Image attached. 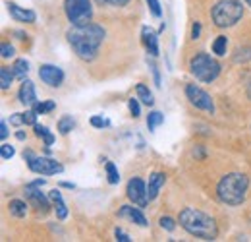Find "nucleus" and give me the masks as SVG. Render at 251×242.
<instances>
[{
  "mask_svg": "<svg viewBox=\"0 0 251 242\" xmlns=\"http://www.w3.org/2000/svg\"><path fill=\"white\" fill-rule=\"evenodd\" d=\"M107 177H109V182L110 184H118L120 182V175H118V169H116V165L112 163V161H107Z\"/></svg>",
  "mask_w": 251,
  "mask_h": 242,
  "instance_id": "a878e982",
  "label": "nucleus"
},
{
  "mask_svg": "<svg viewBox=\"0 0 251 242\" xmlns=\"http://www.w3.org/2000/svg\"><path fill=\"white\" fill-rule=\"evenodd\" d=\"M23 120H25V124L35 126V124H37V122H35V120H37V113H35V111H25V113H23Z\"/></svg>",
  "mask_w": 251,
  "mask_h": 242,
  "instance_id": "473e14b6",
  "label": "nucleus"
},
{
  "mask_svg": "<svg viewBox=\"0 0 251 242\" xmlns=\"http://www.w3.org/2000/svg\"><path fill=\"white\" fill-rule=\"evenodd\" d=\"M54 109H56V103H54V101L35 103V105H33V111H35L37 114H45V113H50V111H54Z\"/></svg>",
  "mask_w": 251,
  "mask_h": 242,
  "instance_id": "bb28decb",
  "label": "nucleus"
},
{
  "mask_svg": "<svg viewBox=\"0 0 251 242\" xmlns=\"http://www.w3.org/2000/svg\"><path fill=\"white\" fill-rule=\"evenodd\" d=\"M147 4H149L151 14H153L155 17H160V16H162V8H160V2H158V0H147Z\"/></svg>",
  "mask_w": 251,
  "mask_h": 242,
  "instance_id": "c85d7f7f",
  "label": "nucleus"
},
{
  "mask_svg": "<svg viewBox=\"0 0 251 242\" xmlns=\"http://www.w3.org/2000/svg\"><path fill=\"white\" fill-rule=\"evenodd\" d=\"M105 39V29L97 23H85V25H74L68 31V41L74 48V52L81 60H93L97 56V50Z\"/></svg>",
  "mask_w": 251,
  "mask_h": 242,
  "instance_id": "f257e3e1",
  "label": "nucleus"
},
{
  "mask_svg": "<svg viewBox=\"0 0 251 242\" xmlns=\"http://www.w3.org/2000/svg\"><path fill=\"white\" fill-rule=\"evenodd\" d=\"M39 78L48 85V87H60L64 81V72L58 66L52 64H43L39 68Z\"/></svg>",
  "mask_w": 251,
  "mask_h": 242,
  "instance_id": "9d476101",
  "label": "nucleus"
},
{
  "mask_svg": "<svg viewBox=\"0 0 251 242\" xmlns=\"http://www.w3.org/2000/svg\"><path fill=\"white\" fill-rule=\"evenodd\" d=\"M160 227L162 229H166V231H174L176 229V223H174V219H170V217H160Z\"/></svg>",
  "mask_w": 251,
  "mask_h": 242,
  "instance_id": "2f4dec72",
  "label": "nucleus"
},
{
  "mask_svg": "<svg viewBox=\"0 0 251 242\" xmlns=\"http://www.w3.org/2000/svg\"><path fill=\"white\" fill-rule=\"evenodd\" d=\"M164 122V116H162V113H158V111H153V113H149V116H147V128L153 132L157 126H160Z\"/></svg>",
  "mask_w": 251,
  "mask_h": 242,
  "instance_id": "b1692460",
  "label": "nucleus"
},
{
  "mask_svg": "<svg viewBox=\"0 0 251 242\" xmlns=\"http://www.w3.org/2000/svg\"><path fill=\"white\" fill-rule=\"evenodd\" d=\"M19 101H21L23 105H31V107L37 103V93H35L33 81H29V80H23V81H21V87H19Z\"/></svg>",
  "mask_w": 251,
  "mask_h": 242,
  "instance_id": "f8f14e48",
  "label": "nucleus"
},
{
  "mask_svg": "<svg viewBox=\"0 0 251 242\" xmlns=\"http://www.w3.org/2000/svg\"><path fill=\"white\" fill-rule=\"evenodd\" d=\"M0 151H2V159H4V161H8V159H12V157L16 155V149H14L12 145H8V144H2V147H0Z\"/></svg>",
  "mask_w": 251,
  "mask_h": 242,
  "instance_id": "c756f323",
  "label": "nucleus"
},
{
  "mask_svg": "<svg viewBox=\"0 0 251 242\" xmlns=\"http://www.w3.org/2000/svg\"><path fill=\"white\" fill-rule=\"evenodd\" d=\"M64 12L72 25H85L93 17L91 0H64Z\"/></svg>",
  "mask_w": 251,
  "mask_h": 242,
  "instance_id": "423d86ee",
  "label": "nucleus"
},
{
  "mask_svg": "<svg viewBox=\"0 0 251 242\" xmlns=\"http://www.w3.org/2000/svg\"><path fill=\"white\" fill-rule=\"evenodd\" d=\"M16 138H17L19 142H23V140H25V134H23V132L19 130V132H16Z\"/></svg>",
  "mask_w": 251,
  "mask_h": 242,
  "instance_id": "79ce46f5",
  "label": "nucleus"
},
{
  "mask_svg": "<svg viewBox=\"0 0 251 242\" xmlns=\"http://www.w3.org/2000/svg\"><path fill=\"white\" fill-rule=\"evenodd\" d=\"M33 128H35V134H37L39 138H43V140H45V145H47V149H48V147L54 144V136H52V134L48 132V128H47V126H43V124H35Z\"/></svg>",
  "mask_w": 251,
  "mask_h": 242,
  "instance_id": "6ab92c4d",
  "label": "nucleus"
},
{
  "mask_svg": "<svg viewBox=\"0 0 251 242\" xmlns=\"http://www.w3.org/2000/svg\"><path fill=\"white\" fill-rule=\"evenodd\" d=\"M248 186H250V178L244 173H230L220 178L217 186V194L220 202L228 206H240L248 196Z\"/></svg>",
  "mask_w": 251,
  "mask_h": 242,
  "instance_id": "7ed1b4c3",
  "label": "nucleus"
},
{
  "mask_svg": "<svg viewBox=\"0 0 251 242\" xmlns=\"http://www.w3.org/2000/svg\"><path fill=\"white\" fill-rule=\"evenodd\" d=\"M0 138H2V140L8 138V124H6L4 120H2V124H0Z\"/></svg>",
  "mask_w": 251,
  "mask_h": 242,
  "instance_id": "58836bf2",
  "label": "nucleus"
},
{
  "mask_svg": "<svg viewBox=\"0 0 251 242\" xmlns=\"http://www.w3.org/2000/svg\"><path fill=\"white\" fill-rule=\"evenodd\" d=\"M164 180H166L164 173H153V175H151V178H149V186H147V196H149V202H151V200H155V198L158 196L160 188L164 186Z\"/></svg>",
  "mask_w": 251,
  "mask_h": 242,
  "instance_id": "4468645a",
  "label": "nucleus"
},
{
  "mask_svg": "<svg viewBox=\"0 0 251 242\" xmlns=\"http://www.w3.org/2000/svg\"><path fill=\"white\" fill-rule=\"evenodd\" d=\"M186 95H188L189 103H191L195 109L207 111V113H211V114L215 113V103H213V97H211L207 91H203L199 85L189 83V85L186 87Z\"/></svg>",
  "mask_w": 251,
  "mask_h": 242,
  "instance_id": "6e6552de",
  "label": "nucleus"
},
{
  "mask_svg": "<svg viewBox=\"0 0 251 242\" xmlns=\"http://www.w3.org/2000/svg\"><path fill=\"white\" fill-rule=\"evenodd\" d=\"M12 56H14V47L4 43L2 45V58H12Z\"/></svg>",
  "mask_w": 251,
  "mask_h": 242,
  "instance_id": "c9c22d12",
  "label": "nucleus"
},
{
  "mask_svg": "<svg viewBox=\"0 0 251 242\" xmlns=\"http://www.w3.org/2000/svg\"><path fill=\"white\" fill-rule=\"evenodd\" d=\"M127 198L133 202V206H139V208H145L149 204V196H147V186L141 178H131L127 182Z\"/></svg>",
  "mask_w": 251,
  "mask_h": 242,
  "instance_id": "1a4fd4ad",
  "label": "nucleus"
},
{
  "mask_svg": "<svg viewBox=\"0 0 251 242\" xmlns=\"http://www.w3.org/2000/svg\"><path fill=\"white\" fill-rule=\"evenodd\" d=\"M226 48H228V39L224 35H219L215 39V43H213V52L217 56H224L226 54Z\"/></svg>",
  "mask_w": 251,
  "mask_h": 242,
  "instance_id": "412c9836",
  "label": "nucleus"
},
{
  "mask_svg": "<svg viewBox=\"0 0 251 242\" xmlns=\"http://www.w3.org/2000/svg\"><path fill=\"white\" fill-rule=\"evenodd\" d=\"M246 2H248V6H251V0H246Z\"/></svg>",
  "mask_w": 251,
  "mask_h": 242,
  "instance_id": "c03bdc74",
  "label": "nucleus"
},
{
  "mask_svg": "<svg viewBox=\"0 0 251 242\" xmlns=\"http://www.w3.org/2000/svg\"><path fill=\"white\" fill-rule=\"evenodd\" d=\"M114 235H116V241H120V242H129L131 241V239L126 235L122 229H116V233H114Z\"/></svg>",
  "mask_w": 251,
  "mask_h": 242,
  "instance_id": "4c0bfd02",
  "label": "nucleus"
},
{
  "mask_svg": "<svg viewBox=\"0 0 251 242\" xmlns=\"http://www.w3.org/2000/svg\"><path fill=\"white\" fill-rule=\"evenodd\" d=\"M89 122H91V126H95V128H107V126L110 124V122H109V120H105L103 116H91V120H89Z\"/></svg>",
  "mask_w": 251,
  "mask_h": 242,
  "instance_id": "7c9ffc66",
  "label": "nucleus"
},
{
  "mask_svg": "<svg viewBox=\"0 0 251 242\" xmlns=\"http://www.w3.org/2000/svg\"><path fill=\"white\" fill-rule=\"evenodd\" d=\"M127 107H129V113H131V116H133V118H137V116L141 114V105H139L137 97H135V99L131 97V99L127 101Z\"/></svg>",
  "mask_w": 251,
  "mask_h": 242,
  "instance_id": "cd10ccee",
  "label": "nucleus"
},
{
  "mask_svg": "<svg viewBox=\"0 0 251 242\" xmlns=\"http://www.w3.org/2000/svg\"><path fill=\"white\" fill-rule=\"evenodd\" d=\"M60 186H62V188H68V190H74V188H76V184H72V182H62Z\"/></svg>",
  "mask_w": 251,
  "mask_h": 242,
  "instance_id": "a19ab883",
  "label": "nucleus"
},
{
  "mask_svg": "<svg viewBox=\"0 0 251 242\" xmlns=\"http://www.w3.org/2000/svg\"><path fill=\"white\" fill-rule=\"evenodd\" d=\"M99 4H110V6H118V8H122L126 6L129 0H97Z\"/></svg>",
  "mask_w": 251,
  "mask_h": 242,
  "instance_id": "e433bc0d",
  "label": "nucleus"
},
{
  "mask_svg": "<svg viewBox=\"0 0 251 242\" xmlns=\"http://www.w3.org/2000/svg\"><path fill=\"white\" fill-rule=\"evenodd\" d=\"M37 188H39L37 182L27 184V186H25V196H27L29 200H33L35 206H39V208H48V200H47V198L41 194V190H37Z\"/></svg>",
  "mask_w": 251,
  "mask_h": 242,
  "instance_id": "dca6fc26",
  "label": "nucleus"
},
{
  "mask_svg": "<svg viewBox=\"0 0 251 242\" xmlns=\"http://www.w3.org/2000/svg\"><path fill=\"white\" fill-rule=\"evenodd\" d=\"M213 21L217 27H232L244 16V6L238 0H220L211 10Z\"/></svg>",
  "mask_w": 251,
  "mask_h": 242,
  "instance_id": "20e7f679",
  "label": "nucleus"
},
{
  "mask_svg": "<svg viewBox=\"0 0 251 242\" xmlns=\"http://www.w3.org/2000/svg\"><path fill=\"white\" fill-rule=\"evenodd\" d=\"M143 43H145V47H147L151 56L158 54V37H157V33L151 27H143Z\"/></svg>",
  "mask_w": 251,
  "mask_h": 242,
  "instance_id": "2eb2a0df",
  "label": "nucleus"
},
{
  "mask_svg": "<svg viewBox=\"0 0 251 242\" xmlns=\"http://www.w3.org/2000/svg\"><path fill=\"white\" fill-rule=\"evenodd\" d=\"M135 93H137V99H139L143 105H147V107H153L155 99H153V95H151V91H149V87H147V85L139 83V85L135 87Z\"/></svg>",
  "mask_w": 251,
  "mask_h": 242,
  "instance_id": "a211bd4d",
  "label": "nucleus"
},
{
  "mask_svg": "<svg viewBox=\"0 0 251 242\" xmlns=\"http://www.w3.org/2000/svg\"><path fill=\"white\" fill-rule=\"evenodd\" d=\"M8 208H10V213L14 217H25V213H27V204L21 200H12Z\"/></svg>",
  "mask_w": 251,
  "mask_h": 242,
  "instance_id": "aec40b11",
  "label": "nucleus"
},
{
  "mask_svg": "<svg viewBox=\"0 0 251 242\" xmlns=\"http://www.w3.org/2000/svg\"><path fill=\"white\" fill-rule=\"evenodd\" d=\"M199 33H201V23H195L193 29H191V37L193 39H199Z\"/></svg>",
  "mask_w": 251,
  "mask_h": 242,
  "instance_id": "ea45409f",
  "label": "nucleus"
},
{
  "mask_svg": "<svg viewBox=\"0 0 251 242\" xmlns=\"http://www.w3.org/2000/svg\"><path fill=\"white\" fill-rule=\"evenodd\" d=\"M8 12H10V16H12L16 21L33 23V21L37 19V16H35V12H33V10H23V8L16 6V4H8Z\"/></svg>",
  "mask_w": 251,
  "mask_h": 242,
  "instance_id": "ddd939ff",
  "label": "nucleus"
},
{
  "mask_svg": "<svg viewBox=\"0 0 251 242\" xmlns=\"http://www.w3.org/2000/svg\"><path fill=\"white\" fill-rule=\"evenodd\" d=\"M48 198H50V200H52V204H54L56 217H58L60 221H62V219H66V217H68V208H66V202L62 200V194H60L58 190H50Z\"/></svg>",
  "mask_w": 251,
  "mask_h": 242,
  "instance_id": "f3484780",
  "label": "nucleus"
},
{
  "mask_svg": "<svg viewBox=\"0 0 251 242\" xmlns=\"http://www.w3.org/2000/svg\"><path fill=\"white\" fill-rule=\"evenodd\" d=\"M248 97L251 99V83H250V87H248Z\"/></svg>",
  "mask_w": 251,
  "mask_h": 242,
  "instance_id": "37998d69",
  "label": "nucleus"
},
{
  "mask_svg": "<svg viewBox=\"0 0 251 242\" xmlns=\"http://www.w3.org/2000/svg\"><path fill=\"white\" fill-rule=\"evenodd\" d=\"M180 225L193 237L197 239H203V241H215L217 235H219V229H217V223L213 217L205 215L203 211L195 210V208H186L180 211V217H178Z\"/></svg>",
  "mask_w": 251,
  "mask_h": 242,
  "instance_id": "f03ea898",
  "label": "nucleus"
},
{
  "mask_svg": "<svg viewBox=\"0 0 251 242\" xmlns=\"http://www.w3.org/2000/svg\"><path fill=\"white\" fill-rule=\"evenodd\" d=\"M189 68H191V74L195 76V80H199L203 83L215 81L219 78V74H220V64L213 56H209L207 52L195 54L191 58V62H189Z\"/></svg>",
  "mask_w": 251,
  "mask_h": 242,
  "instance_id": "39448f33",
  "label": "nucleus"
},
{
  "mask_svg": "<svg viewBox=\"0 0 251 242\" xmlns=\"http://www.w3.org/2000/svg\"><path fill=\"white\" fill-rule=\"evenodd\" d=\"M74 126H76V122H74L72 116H62V118L58 120V132H60L62 136H66Z\"/></svg>",
  "mask_w": 251,
  "mask_h": 242,
  "instance_id": "393cba45",
  "label": "nucleus"
},
{
  "mask_svg": "<svg viewBox=\"0 0 251 242\" xmlns=\"http://www.w3.org/2000/svg\"><path fill=\"white\" fill-rule=\"evenodd\" d=\"M14 70L12 68H6V66H2L0 68V87L2 89H8L10 85H12V80H14Z\"/></svg>",
  "mask_w": 251,
  "mask_h": 242,
  "instance_id": "4be33fe9",
  "label": "nucleus"
},
{
  "mask_svg": "<svg viewBox=\"0 0 251 242\" xmlns=\"http://www.w3.org/2000/svg\"><path fill=\"white\" fill-rule=\"evenodd\" d=\"M23 159L27 161L29 169L37 175H45V177H50V175H60L64 171V167L56 161V159H50V157H39L35 155L33 151H23Z\"/></svg>",
  "mask_w": 251,
  "mask_h": 242,
  "instance_id": "0eeeda50",
  "label": "nucleus"
},
{
  "mask_svg": "<svg viewBox=\"0 0 251 242\" xmlns=\"http://www.w3.org/2000/svg\"><path fill=\"white\" fill-rule=\"evenodd\" d=\"M10 124H12V126H23V124H25V120H23V113H16V114H12V116H10Z\"/></svg>",
  "mask_w": 251,
  "mask_h": 242,
  "instance_id": "72a5a7b5",
  "label": "nucleus"
},
{
  "mask_svg": "<svg viewBox=\"0 0 251 242\" xmlns=\"http://www.w3.org/2000/svg\"><path fill=\"white\" fill-rule=\"evenodd\" d=\"M12 70H14V74H16V78H21V80H25V74L29 72V64H27V60H23V58H19V60H16V62H14V66H12Z\"/></svg>",
  "mask_w": 251,
  "mask_h": 242,
  "instance_id": "5701e85b",
  "label": "nucleus"
},
{
  "mask_svg": "<svg viewBox=\"0 0 251 242\" xmlns=\"http://www.w3.org/2000/svg\"><path fill=\"white\" fill-rule=\"evenodd\" d=\"M149 68H151V72H153V78H155V85H157V87H160V74H158V68H157V64L149 62Z\"/></svg>",
  "mask_w": 251,
  "mask_h": 242,
  "instance_id": "f704fd0d",
  "label": "nucleus"
},
{
  "mask_svg": "<svg viewBox=\"0 0 251 242\" xmlns=\"http://www.w3.org/2000/svg\"><path fill=\"white\" fill-rule=\"evenodd\" d=\"M118 215L129 219V221H133V223L139 225V227H147V225H149L147 219H145V215L141 213V208H139V206H137V208H133V206H122L120 211H118Z\"/></svg>",
  "mask_w": 251,
  "mask_h": 242,
  "instance_id": "9b49d317",
  "label": "nucleus"
}]
</instances>
